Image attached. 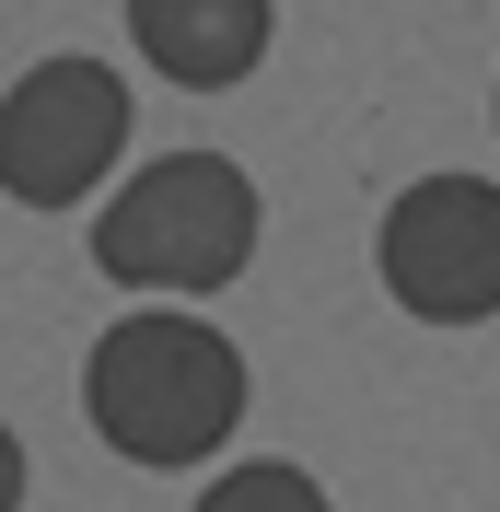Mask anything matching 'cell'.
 Wrapping results in <instances>:
<instances>
[{
  "mask_svg": "<svg viewBox=\"0 0 500 512\" xmlns=\"http://www.w3.org/2000/svg\"><path fill=\"white\" fill-rule=\"evenodd\" d=\"M128 35L163 82L187 94H233L268 59V0H128Z\"/></svg>",
  "mask_w": 500,
  "mask_h": 512,
  "instance_id": "5",
  "label": "cell"
},
{
  "mask_svg": "<svg viewBox=\"0 0 500 512\" xmlns=\"http://www.w3.org/2000/svg\"><path fill=\"white\" fill-rule=\"evenodd\" d=\"M198 512H338V501H326V489H314L303 466L256 454V466H221V478L198 489Z\"/></svg>",
  "mask_w": 500,
  "mask_h": 512,
  "instance_id": "6",
  "label": "cell"
},
{
  "mask_svg": "<svg viewBox=\"0 0 500 512\" xmlns=\"http://www.w3.org/2000/svg\"><path fill=\"white\" fill-rule=\"evenodd\" d=\"M82 419L105 431V454L128 466H198L233 443L245 419V350L198 315H117L82 361Z\"/></svg>",
  "mask_w": 500,
  "mask_h": 512,
  "instance_id": "1",
  "label": "cell"
},
{
  "mask_svg": "<svg viewBox=\"0 0 500 512\" xmlns=\"http://www.w3.org/2000/svg\"><path fill=\"white\" fill-rule=\"evenodd\" d=\"M489 105H500V94H489Z\"/></svg>",
  "mask_w": 500,
  "mask_h": 512,
  "instance_id": "8",
  "label": "cell"
},
{
  "mask_svg": "<svg viewBox=\"0 0 500 512\" xmlns=\"http://www.w3.org/2000/svg\"><path fill=\"white\" fill-rule=\"evenodd\" d=\"M256 175L233 152H163L94 210V268L117 291H221L256 256Z\"/></svg>",
  "mask_w": 500,
  "mask_h": 512,
  "instance_id": "2",
  "label": "cell"
},
{
  "mask_svg": "<svg viewBox=\"0 0 500 512\" xmlns=\"http://www.w3.org/2000/svg\"><path fill=\"white\" fill-rule=\"evenodd\" d=\"M128 152V82L105 59H35L0 94V187L24 210H82Z\"/></svg>",
  "mask_w": 500,
  "mask_h": 512,
  "instance_id": "4",
  "label": "cell"
},
{
  "mask_svg": "<svg viewBox=\"0 0 500 512\" xmlns=\"http://www.w3.org/2000/svg\"><path fill=\"white\" fill-rule=\"evenodd\" d=\"M373 268L419 326H477L500 315V175H419L384 198Z\"/></svg>",
  "mask_w": 500,
  "mask_h": 512,
  "instance_id": "3",
  "label": "cell"
},
{
  "mask_svg": "<svg viewBox=\"0 0 500 512\" xmlns=\"http://www.w3.org/2000/svg\"><path fill=\"white\" fill-rule=\"evenodd\" d=\"M0 512H24V443L0 431Z\"/></svg>",
  "mask_w": 500,
  "mask_h": 512,
  "instance_id": "7",
  "label": "cell"
}]
</instances>
